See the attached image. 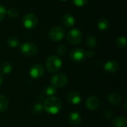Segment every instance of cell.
Listing matches in <instances>:
<instances>
[{
    "label": "cell",
    "mask_w": 127,
    "mask_h": 127,
    "mask_svg": "<svg viewBox=\"0 0 127 127\" xmlns=\"http://www.w3.org/2000/svg\"><path fill=\"white\" fill-rule=\"evenodd\" d=\"M86 51L80 48L73 49L70 53L71 60L75 63H82L86 59Z\"/></svg>",
    "instance_id": "obj_7"
},
{
    "label": "cell",
    "mask_w": 127,
    "mask_h": 127,
    "mask_svg": "<svg viewBox=\"0 0 127 127\" xmlns=\"http://www.w3.org/2000/svg\"><path fill=\"white\" fill-rule=\"evenodd\" d=\"M97 25V28H99L100 31H107L109 29V28L110 26V24H109V21L106 18L102 17L98 20Z\"/></svg>",
    "instance_id": "obj_17"
},
{
    "label": "cell",
    "mask_w": 127,
    "mask_h": 127,
    "mask_svg": "<svg viewBox=\"0 0 127 127\" xmlns=\"http://www.w3.org/2000/svg\"><path fill=\"white\" fill-rule=\"evenodd\" d=\"M8 107V100L4 95H0V113L4 112Z\"/></svg>",
    "instance_id": "obj_20"
},
{
    "label": "cell",
    "mask_w": 127,
    "mask_h": 127,
    "mask_svg": "<svg viewBox=\"0 0 127 127\" xmlns=\"http://www.w3.org/2000/svg\"><path fill=\"white\" fill-rule=\"evenodd\" d=\"M6 13L7 10L5 9V7L3 5L0 4V22H1L4 19V18L6 16Z\"/></svg>",
    "instance_id": "obj_28"
},
{
    "label": "cell",
    "mask_w": 127,
    "mask_h": 127,
    "mask_svg": "<svg viewBox=\"0 0 127 127\" xmlns=\"http://www.w3.org/2000/svg\"><path fill=\"white\" fill-rule=\"evenodd\" d=\"M67 52V48L65 45H60L57 48V53L60 56H64Z\"/></svg>",
    "instance_id": "obj_25"
},
{
    "label": "cell",
    "mask_w": 127,
    "mask_h": 127,
    "mask_svg": "<svg viewBox=\"0 0 127 127\" xmlns=\"http://www.w3.org/2000/svg\"><path fill=\"white\" fill-rule=\"evenodd\" d=\"M68 120L71 124H73L74 126H77L81 124L82 118L78 112H73L70 113V115L68 116Z\"/></svg>",
    "instance_id": "obj_14"
},
{
    "label": "cell",
    "mask_w": 127,
    "mask_h": 127,
    "mask_svg": "<svg viewBox=\"0 0 127 127\" xmlns=\"http://www.w3.org/2000/svg\"><path fill=\"white\" fill-rule=\"evenodd\" d=\"M30 76L33 79H38L42 77L45 74V69L42 65L41 64H34L31 66L30 71H29Z\"/></svg>",
    "instance_id": "obj_9"
},
{
    "label": "cell",
    "mask_w": 127,
    "mask_h": 127,
    "mask_svg": "<svg viewBox=\"0 0 127 127\" xmlns=\"http://www.w3.org/2000/svg\"><path fill=\"white\" fill-rule=\"evenodd\" d=\"M86 105L89 110L95 111L100 107V102L96 96H89L86 100Z\"/></svg>",
    "instance_id": "obj_10"
},
{
    "label": "cell",
    "mask_w": 127,
    "mask_h": 127,
    "mask_svg": "<svg viewBox=\"0 0 127 127\" xmlns=\"http://www.w3.org/2000/svg\"><path fill=\"white\" fill-rule=\"evenodd\" d=\"M67 100L71 104L77 105L81 102V95L77 91H71L67 95Z\"/></svg>",
    "instance_id": "obj_12"
},
{
    "label": "cell",
    "mask_w": 127,
    "mask_h": 127,
    "mask_svg": "<svg viewBox=\"0 0 127 127\" xmlns=\"http://www.w3.org/2000/svg\"><path fill=\"white\" fill-rule=\"evenodd\" d=\"M66 39L68 43L74 45H78L83 39V33L77 28L71 29L66 36Z\"/></svg>",
    "instance_id": "obj_3"
},
{
    "label": "cell",
    "mask_w": 127,
    "mask_h": 127,
    "mask_svg": "<svg viewBox=\"0 0 127 127\" xmlns=\"http://www.w3.org/2000/svg\"><path fill=\"white\" fill-rule=\"evenodd\" d=\"M6 14L11 19H16L19 16V10L16 7H10L7 10Z\"/></svg>",
    "instance_id": "obj_22"
},
{
    "label": "cell",
    "mask_w": 127,
    "mask_h": 127,
    "mask_svg": "<svg viewBox=\"0 0 127 127\" xmlns=\"http://www.w3.org/2000/svg\"><path fill=\"white\" fill-rule=\"evenodd\" d=\"M2 82H3V77H2V74L0 73V86L1 85Z\"/></svg>",
    "instance_id": "obj_31"
},
{
    "label": "cell",
    "mask_w": 127,
    "mask_h": 127,
    "mask_svg": "<svg viewBox=\"0 0 127 127\" xmlns=\"http://www.w3.org/2000/svg\"><path fill=\"white\" fill-rule=\"evenodd\" d=\"M112 124L113 127H127V118L121 116L116 117L112 120Z\"/></svg>",
    "instance_id": "obj_15"
},
{
    "label": "cell",
    "mask_w": 127,
    "mask_h": 127,
    "mask_svg": "<svg viewBox=\"0 0 127 127\" xmlns=\"http://www.w3.org/2000/svg\"><path fill=\"white\" fill-rule=\"evenodd\" d=\"M62 107V103L61 100L54 96H51L48 97L43 104V109L44 110L50 114V115H56L57 114Z\"/></svg>",
    "instance_id": "obj_1"
},
{
    "label": "cell",
    "mask_w": 127,
    "mask_h": 127,
    "mask_svg": "<svg viewBox=\"0 0 127 127\" xmlns=\"http://www.w3.org/2000/svg\"><path fill=\"white\" fill-rule=\"evenodd\" d=\"M86 45H88L89 48H95L97 44V41L96 39V38L94 36H89L86 39Z\"/></svg>",
    "instance_id": "obj_21"
},
{
    "label": "cell",
    "mask_w": 127,
    "mask_h": 127,
    "mask_svg": "<svg viewBox=\"0 0 127 127\" xmlns=\"http://www.w3.org/2000/svg\"><path fill=\"white\" fill-rule=\"evenodd\" d=\"M63 65V62L57 56H50L45 61V68L50 73H56Z\"/></svg>",
    "instance_id": "obj_2"
},
{
    "label": "cell",
    "mask_w": 127,
    "mask_h": 127,
    "mask_svg": "<svg viewBox=\"0 0 127 127\" xmlns=\"http://www.w3.org/2000/svg\"><path fill=\"white\" fill-rule=\"evenodd\" d=\"M95 56V52L93 51H89L88 52H86V57H89V58H92Z\"/></svg>",
    "instance_id": "obj_30"
},
{
    "label": "cell",
    "mask_w": 127,
    "mask_h": 127,
    "mask_svg": "<svg viewBox=\"0 0 127 127\" xmlns=\"http://www.w3.org/2000/svg\"><path fill=\"white\" fill-rule=\"evenodd\" d=\"M12 65L10 62H4L1 65V74H3L4 75L9 74L12 71Z\"/></svg>",
    "instance_id": "obj_18"
},
{
    "label": "cell",
    "mask_w": 127,
    "mask_h": 127,
    "mask_svg": "<svg viewBox=\"0 0 127 127\" xmlns=\"http://www.w3.org/2000/svg\"><path fill=\"white\" fill-rule=\"evenodd\" d=\"M19 50L22 54L28 57H32L37 54L38 48L32 42H24L20 45Z\"/></svg>",
    "instance_id": "obj_5"
},
{
    "label": "cell",
    "mask_w": 127,
    "mask_h": 127,
    "mask_svg": "<svg viewBox=\"0 0 127 127\" xmlns=\"http://www.w3.org/2000/svg\"><path fill=\"white\" fill-rule=\"evenodd\" d=\"M108 101L110 103V104L113 106H119L121 103V97L119 94L116 92L111 93L108 97Z\"/></svg>",
    "instance_id": "obj_16"
},
{
    "label": "cell",
    "mask_w": 127,
    "mask_h": 127,
    "mask_svg": "<svg viewBox=\"0 0 127 127\" xmlns=\"http://www.w3.org/2000/svg\"><path fill=\"white\" fill-rule=\"evenodd\" d=\"M103 68L109 74H115L119 69V64L115 60H109L104 64Z\"/></svg>",
    "instance_id": "obj_11"
},
{
    "label": "cell",
    "mask_w": 127,
    "mask_h": 127,
    "mask_svg": "<svg viewBox=\"0 0 127 127\" xmlns=\"http://www.w3.org/2000/svg\"><path fill=\"white\" fill-rule=\"evenodd\" d=\"M61 20H62L63 25L64 26H65L66 28H71L75 24L74 16L69 13H66V14L63 15Z\"/></svg>",
    "instance_id": "obj_13"
},
{
    "label": "cell",
    "mask_w": 127,
    "mask_h": 127,
    "mask_svg": "<svg viewBox=\"0 0 127 127\" xmlns=\"http://www.w3.org/2000/svg\"><path fill=\"white\" fill-rule=\"evenodd\" d=\"M65 36V31L62 27H53L48 33L49 39L53 42H60Z\"/></svg>",
    "instance_id": "obj_6"
},
{
    "label": "cell",
    "mask_w": 127,
    "mask_h": 127,
    "mask_svg": "<svg viewBox=\"0 0 127 127\" xmlns=\"http://www.w3.org/2000/svg\"><path fill=\"white\" fill-rule=\"evenodd\" d=\"M22 24L25 28L28 30H32L37 26L38 19L33 13H27L22 18Z\"/></svg>",
    "instance_id": "obj_4"
},
{
    "label": "cell",
    "mask_w": 127,
    "mask_h": 127,
    "mask_svg": "<svg viewBox=\"0 0 127 127\" xmlns=\"http://www.w3.org/2000/svg\"><path fill=\"white\" fill-rule=\"evenodd\" d=\"M60 1H67V0H60Z\"/></svg>",
    "instance_id": "obj_32"
},
{
    "label": "cell",
    "mask_w": 127,
    "mask_h": 127,
    "mask_svg": "<svg viewBox=\"0 0 127 127\" xmlns=\"http://www.w3.org/2000/svg\"><path fill=\"white\" fill-rule=\"evenodd\" d=\"M68 83V77L63 73L54 74L51 77V83L56 88H63L66 86Z\"/></svg>",
    "instance_id": "obj_8"
},
{
    "label": "cell",
    "mask_w": 127,
    "mask_h": 127,
    "mask_svg": "<svg viewBox=\"0 0 127 127\" xmlns=\"http://www.w3.org/2000/svg\"><path fill=\"white\" fill-rule=\"evenodd\" d=\"M45 92L48 96H52L57 93V88L54 87L53 85L51 86H48L45 89Z\"/></svg>",
    "instance_id": "obj_24"
},
{
    "label": "cell",
    "mask_w": 127,
    "mask_h": 127,
    "mask_svg": "<svg viewBox=\"0 0 127 127\" xmlns=\"http://www.w3.org/2000/svg\"><path fill=\"white\" fill-rule=\"evenodd\" d=\"M43 110V105H42L41 103H36L34 106H33V111L36 113V114H39L40 112H42Z\"/></svg>",
    "instance_id": "obj_27"
},
{
    "label": "cell",
    "mask_w": 127,
    "mask_h": 127,
    "mask_svg": "<svg viewBox=\"0 0 127 127\" xmlns=\"http://www.w3.org/2000/svg\"><path fill=\"white\" fill-rule=\"evenodd\" d=\"M72 1L75 6L79 7H84L88 3V0H72Z\"/></svg>",
    "instance_id": "obj_26"
},
{
    "label": "cell",
    "mask_w": 127,
    "mask_h": 127,
    "mask_svg": "<svg viewBox=\"0 0 127 127\" xmlns=\"http://www.w3.org/2000/svg\"><path fill=\"white\" fill-rule=\"evenodd\" d=\"M104 116L106 118H111L112 116V112L109 109H106L105 111H104Z\"/></svg>",
    "instance_id": "obj_29"
},
{
    "label": "cell",
    "mask_w": 127,
    "mask_h": 127,
    "mask_svg": "<svg viewBox=\"0 0 127 127\" xmlns=\"http://www.w3.org/2000/svg\"><path fill=\"white\" fill-rule=\"evenodd\" d=\"M7 43L10 48H16L19 46V40L15 36H10L7 39Z\"/></svg>",
    "instance_id": "obj_19"
},
{
    "label": "cell",
    "mask_w": 127,
    "mask_h": 127,
    "mask_svg": "<svg viewBox=\"0 0 127 127\" xmlns=\"http://www.w3.org/2000/svg\"><path fill=\"white\" fill-rule=\"evenodd\" d=\"M116 45L120 48H125L127 46V39L124 36H119L116 39Z\"/></svg>",
    "instance_id": "obj_23"
}]
</instances>
